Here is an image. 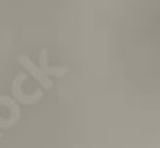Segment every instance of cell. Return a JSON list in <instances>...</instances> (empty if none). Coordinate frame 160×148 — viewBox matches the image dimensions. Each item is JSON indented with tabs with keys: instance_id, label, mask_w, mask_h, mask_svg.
<instances>
[{
	"instance_id": "cell-2",
	"label": "cell",
	"mask_w": 160,
	"mask_h": 148,
	"mask_svg": "<svg viewBox=\"0 0 160 148\" xmlns=\"http://www.w3.org/2000/svg\"><path fill=\"white\" fill-rule=\"evenodd\" d=\"M25 77L27 73H19L12 82V98L19 102V104H36L44 98V88H40L38 92H23V83H25Z\"/></svg>"
},
{
	"instance_id": "cell-3",
	"label": "cell",
	"mask_w": 160,
	"mask_h": 148,
	"mask_svg": "<svg viewBox=\"0 0 160 148\" xmlns=\"http://www.w3.org/2000/svg\"><path fill=\"white\" fill-rule=\"evenodd\" d=\"M17 61H19V65H21V67L25 69V71H27V75L33 77V82H38L44 90H52V86H54L52 77L44 75V71L40 69V65H36V63H33V61H31L29 56H25V54H21V56H19Z\"/></svg>"
},
{
	"instance_id": "cell-4",
	"label": "cell",
	"mask_w": 160,
	"mask_h": 148,
	"mask_svg": "<svg viewBox=\"0 0 160 148\" xmlns=\"http://www.w3.org/2000/svg\"><path fill=\"white\" fill-rule=\"evenodd\" d=\"M40 69L44 71V75H48V77H62V75H67L69 73V69L67 67H54V65H48V52L44 50V52L40 54Z\"/></svg>"
},
{
	"instance_id": "cell-1",
	"label": "cell",
	"mask_w": 160,
	"mask_h": 148,
	"mask_svg": "<svg viewBox=\"0 0 160 148\" xmlns=\"http://www.w3.org/2000/svg\"><path fill=\"white\" fill-rule=\"evenodd\" d=\"M21 119V108L19 102L11 96H0V131L11 130Z\"/></svg>"
},
{
	"instance_id": "cell-5",
	"label": "cell",
	"mask_w": 160,
	"mask_h": 148,
	"mask_svg": "<svg viewBox=\"0 0 160 148\" xmlns=\"http://www.w3.org/2000/svg\"><path fill=\"white\" fill-rule=\"evenodd\" d=\"M0 140H2V131H0Z\"/></svg>"
}]
</instances>
